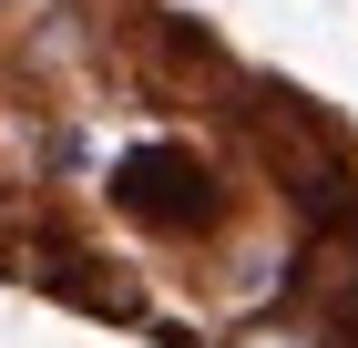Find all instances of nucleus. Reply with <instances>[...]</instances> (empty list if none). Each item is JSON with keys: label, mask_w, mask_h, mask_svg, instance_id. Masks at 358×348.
<instances>
[{"label": "nucleus", "mask_w": 358, "mask_h": 348, "mask_svg": "<svg viewBox=\"0 0 358 348\" xmlns=\"http://www.w3.org/2000/svg\"><path fill=\"white\" fill-rule=\"evenodd\" d=\"M103 205H113V225H134V236L194 256V246L236 215V195H225L215 154H205L194 134H134L123 154L103 164Z\"/></svg>", "instance_id": "obj_1"}, {"label": "nucleus", "mask_w": 358, "mask_h": 348, "mask_svg": "<svg viewBox=\"0 0 358 348\" xmlns=\"http://www.w3.org/2000/svg\"><path fill=\"white\" fill-rule=\"evenodd\" d=\"M225 348H348V318H338L328 297L287 287L276 307H256V318H236V328H225Z\"/></svg>", "instance_id": "obj_2"}]
</instances>
